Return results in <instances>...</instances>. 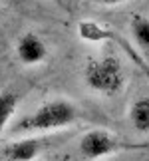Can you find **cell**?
Here are the masks:
<instances>
[{
	"label": "cell",
	"mask_w": 149,
	"mask_h": 161,
	"mask_svg": "<svg viewBox=\"0 0 149 161\" xmlns=\"http://www.w3.org/2000/svg\"><path fill=\"white\" fill-rule=\"evenodd\" d=\"M80 155L86 161H96L102 157H108L111 153L117 151H145L147 149V141L143 143H129V141H123L119 137H115L113 133L105 131V129H91V131L84 133L82 139H80Z\"/></svg>",
	"instance_id": "obj_3"
},
{
	"label": "cell",
	"mask_w": 149,
	"mask_h": 161,
	"mask_svg": "<svg viewBox=\"0 0 149 161\" xmlns=\"http://www.w3.org/2000/svg\"><path fill=\"white\" fill-rule=\"evenodd\" d=\"M16 106H18V96L14 92H8V90L0 92V139H2V133L8 125L10 117L14 115Z\"/></svg>",
	"instance_id": "obj_8"
},
{
	"label": "cell",
	"mask_w": 149,
	"mask_h": 161,
	"mask_svg": "<svg viewBox=\"0 0 149 161\" xmlns=\"http://www.w3.org/2000/svg\"><path fill=\"white\" fill-rule=\"evenodd\" d=\"M80 117H82V114L72 102L58 97V100H50L46 103H42L40 108H36L34 111L20 117L12 125V133L36 135V133L58 131V129H64L72 123H76Z\"/></svg>",
	"instance_id": "obj_1"
},
{
	"label": "cell",
	"mask_w": 149,
	"mask_h": 161,
	"mask_svg": "<svg viewBox=\"0 0 149 161\" xmlns=\"http://www.w3.org/2000/svg\"><path fill=\"white\" fill-rule=\"evenodd\" d=\"M86 86L102 96H117L125 88V70L121 60L113 54L88 60L84 68Z\"/></svg>",
	"instance_id": "obj_2"
},
{
	"label": "cell",
	"mask_w": 149,
	"mask_h": 161,
	"mask_svg": "<svg viewBox=\"0 0 149 161\" xmlns=\"http://www.w3.org/2000/svg\"><path fill=\"white\" fill-rule=\"evenodd\" d=\"M16 56L24 66H36L48 58V46L38 34L26 32L16 42Z\"/></svg>",
	"instance_id": "obj_5"
},
{
	"label": "cell",
	"mask_w": 149,
	"mask_h": 161,
	"mask_svg": "<svg viewBox=\"0 0 149 161\" xmlns=\"http://www.w3.org/2000/svg\"><path fill=\"white\" fill-rule=\"evenodd\" d=\"M46 147V139L42 137H22L6 143L0 149V161H34L40 151Z\"/></svg>",
	"instance_id": "obj_4"
},
{
	"label": "cell",
	"mask_w": 149,
	"mask_h": 161,
	"mask_svg": "<svg viewBox=\"0 0 149 161\" xmlns=\"http://www.w3.org/2000/svg\"><path fill=\"white\" fill-rule=\"evenodd\" d=\"M129 121H131V125L139 133L149 131V102H147V97H141V100H137L131 106V109H129Z\"/></svg>",
	"instance_id": "obj_7"
},
{
	"label": "cell",
	"mask_w": 149,
	"mask_h": 161,
	"mask_svg": "<svg viewBox=\"0 0 149 161\" xmlns=\"http://www.w3.org/2000/svg\"><path fill=\"white\" fill-rule=\"evenodd\" d=\"M129 28H131V36H133L135 44L139 46L141 54H147L149 52V22H147V18L143 14H135L131 18Z\"/></svg>",
	"instance_id": "obj_6"
},
{
	"label": "cell",
	"mask_w": 149,
	"mask_h": 161,
	"mask_svg": "<svg viewBox=\"0 0 149 161\" xmlns=\"http://www.w3.org/2000/svg\"><path fill=\"white\" fill-rule=\"evenodd\" d=\"M54 2H58V4H62V0H54Z\"/></svg>",
	"instance_id": "obj_10"
},
{
	"label": "cell",
	"mask_w": 149,
	"mask_h": 161,
	"mask_svg": "<svg viewBox=\"0 0 149 161\" xmlns=\"http://www.w3.org/2000/svg\"><path fill=\"white\" fill-rule=\"evenodd\" d=\"M97 4H103V6H117V4H123L125 0H96Z\"/></svg>",
	"instance_id": "obj_9"
}]
</instances>
